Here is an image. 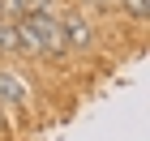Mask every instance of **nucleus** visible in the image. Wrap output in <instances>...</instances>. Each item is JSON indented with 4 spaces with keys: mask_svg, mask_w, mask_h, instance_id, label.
<instances>
[{
    "mask_svg": "<svg viewBox=\"0 0 150 141\" xmlns=\"http://www.w3.org/2000/svg\"><path fill=\"white\" fill-rule=\"evenodd\" d=\"M0 103H9V107L26 103V81L17 73H9V69H0Z\"/></svg>",
    "mask_w": 150,
    "mask_h": 141,
    "instance_id": "2",
    "label": "nucleus"
},
{
    "mask_svg": "<svg viewBox=\"0 0 150 141\" xmlns=\"http://www.w3.org/2000/svg\"><path fill=\"white\" fill-rule=\"evenodd\" d=\"M30 9H35V0H4V13L9 17H26Z\"/></svg>",
    "mask_w": 150,
    "mask_h": 141,
    "instance_id": "3",
    "label": "nucleus"
},
{
    "mask_svg": "<svg viewBox=\"0 0 150 141\" xmlns=\"http://www.w3.org/2000/svg\"><path fill=\"white\" fill-rule=\"evenodd\" d=\"M94 4H107V0H94Z\"/></svg>",
    "mask_w": 150,
    "mask_h": 141,
    "instance_id": "6",
    "label": "nucleus"
},
{
    "mask_svg": "<svg viewBox=\"0 0 150 141\" xmlns=\"http://www.w3.org/2000/svg\"><path fill=\"white\" fill-rule=\"evenodd\" d=\"M35 9H52V0H35Z\"/></svg>",
    "mask_w": 150,
    "mask_h": 141,
    "instance_id": "5",
    "label": "nucleus"
},
{
    "mask_svg": "<svg viewBox=\"0 0 150 141\" xmlns=\"http://www.w3.org/2000/svg\"><path fill=\"white\" fill-rule=\"evenodd\" d=\"M125 9L133 13V17H146V0H125Z\"/></svg>",
    "mask_w": 150,
    "mask_h": 141,
    "instance_id": "4",
    "label": "nucleus"
},
{
    "mask_svg": "<svg viewBox=\"0 0 150 141\" xmlns=\"http://www.w3.org/2000/svg\"><path fill=\"white\" fill-rule=\"evenodd\" d=\"M60 30H64V47H90V39H94V26L81 22V17L60 22Z\"/></svg>",
    "mask_w": 150,
    "mask_h": 141,
    "instance_id": "1",
    "label": "nucleus"
}]
</instances>
